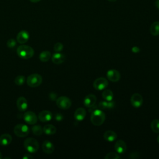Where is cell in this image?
Segmentation results:
<instances>
[{"instance_id": "obj_1", "label": "cell", "mask_w": 159, "mask_h": 159, "mask_svg": "<svg viewBox=\"0 0 159 159\" xmlns=\"http://www.w3.org/2000/svg\"><path fill=\"white\" fill-rule=\"evenodd\" d=\"M106 119V115L101 109H96L93 111L91 115V122L96 126L101 125Z\"/></svg>"}, {"instance_id": "obj_27", "label": "cell", "mask_w": 159, "mask_h": 159, "mask_svg": "<svg viewBox=\"0 0 159 159\" xmlns=\"http://www.w3.org/2000/svg\"><path fill=\"white\" fill-rule=\"evenodd\" d=\"M32 133L35 135H41L43 133V129L40 125H35L32 127Z\"/></svg>"}, {"instance_id": "obj_39", "label": "cell", "mask_w": 159, "mask_h": 159, "mask_svg": "<svg viewBox=\"0 0 159 159\" xmlns=\"http://www.w3.org/2000/svg\"><path fill=\"white\" fill-rule=\"evenodd\" d=\"M109 1H110V2H115V1H116L117 0H108Z\"/></svg>"}, {"instance_id": "obj_18", "label": "cell", "mask_w": 159, "mask_h": 159, "mask_svg": "<svg viewBox=\"0 0 159 159\" xmlns=\"http://www.w3.org/2000/svg\"><path fill=\"white\" fill-rule=\"evenodd\" d=\"M86 114V110L83 107H79L75 111L74 113V117L76 120L81 121L84 119Z\"/></svg>"}, {"instance_id": "obj_4", "label": "cell", "mask_w": 159, "mask_h": 159, "mask_svg": "<svg viewBox=\"0 0 159 159\" xmlns=\"http://www.w3.org/2000/svg\"><path fill=\"white\" fill-rule=\"evenodd\" d=\"M42 82V77L40 75L34 73L29 75L27 78V84L29 86L35 88L39 86Z\"/></svg>"}, {"instance_id": "obj_36", "label": "cell", "mask_w": 159, "mask_h": 159, "mask_svg": "<svg viewBox=\"0 0 159 159\" xmlns=\"http://www.w3.org/2000/svg\"><path fill=\"white\" fill-rule=\"evenodd\" d=\"M132 51L134 52V53H138L140 52V48L138 47H133L132 48Z\"/></svg>"}, {"instance_id": "obj_29", "label": "cell", "mask_w": 159, "mask_h": 159, "mask_svg": "<svg viewBox=\"0 0 159 159\" xmlns=\"http://www.w3.org/2000/svg\"><path fill=\"white\" fill-rule=\"evenodd\" d=\"M104 158L105 159H119V158H120V157L117 153L110 152L106 154V155L104 157Z\"/></svg>"}, {"instance_id": "obj_21", "label": "cell", "mask_w": 159, "mask_h": 159, "mask_svg": "<svg viewBox=\"0 0 159 159\" xmlns=\"http://www.w3.org/2000/svg\"><path fill=\"white\" fill-rule=\"evenodd\" d=\"M114 106V102L112 101H101L99 103L98 107L100 109L102 110V109H112Z\"/></svg>"}, {"instance_id": "obj_7", "label": "cell", "mask_w": 159, "mask_h": 159, "mask_svg": "<svg viewBox=\"0 0 159 159\" xmlns=\"http://www.w3.org/2000/svg\"><path fill=\"white\" fill-rule=\"evenodd\" d=\"M108 86V81L106 78L100 77L96 79L93 83V86L96 90L102 91L105 89Z\"/></svg>"}, {"instance_id": "obj_9", "label": "cell", "mask_w": 159, "mask_h": 159, "mask_svg": "<svg viewBox=\"0 0 159 159\" xmlns=\"http://www.w3.org/2000/svg\"><path fill=\"white\" fill-rule=\"evenodd\" d=\"M130 103L134 107H139L142 105L143 98L139 93H134L130 98Z\"/></svg>"}, {"instance_id": "obj_37", "label": "cell", "mask_w": 159, "mask_h": 159, "mask_svg": "<svg viewBox=\"0 0 159 159\" xmlns=\"http://www.w3.org/2000/svg\"><path fill=\"white\" fill-rule=\"evenodd\" d=\"M155 4V6L157 7V8H158L159 9V0H156Z\"/></svg>"}, {"instance_id": "obj_3", "label": "cell", "mask_w": 159, "mask_h": 159, "mask_svg": "<svg viewBox=\"0 0 159 159\" xmlns=\"http://www.w3.org/2000/svg\"><path fill=\"white\" fill-rule=\"evenodd\" d=\"M24 146L30 153H35L39 148V142L35 139L32 137L27 138L24 140Z\"/></svg>"}, {"instance_id": "obj_5", "label": "cell", "mask_w": 159, "mask_h": 159, "mask_svg": "<svg viewBox=\"0 0 159 159\" xmlns=\"http://www.w3.org/2000/svg\"><path fill=\"white\" fill-rule=\"evenodd\" d=\"M30 130L29 127L24 124H17L14 129V132L16 135L19 137H25L29 134Z\"/></svg>"}, {"instance_id": "obj_22", "label": "cell", "mask_w": 159, "mask_h": 159, "mask_svg": "<svg viewBox=\"0 0 159 159\" xmlns=\"http://www.w3.org/2000/svg\"><path fill=\"white\" fill-rule=\"evenodd\" d=\"M43 132L47 135H53L57 132L56 127L51 124H47L43 127Z\"/></svg>"}, {"instance_id": "obj_33", "label": "cell", "mask_w": 159, "mask_h": 159, "mask_svg": "<svg viewBox=\"0 0 159 159\" xmlns=\"http://www.w3.org/2000/svg\"><path fill=\"white\" fill-rule=\"evenodd\" d=\"M54 117L57 121H61L63 119V116L61 113H56Z\"/></svg>"}, {"instance_id": "obj_23", "label": "cell", "mask_w": 159, "mask_h": 159, "mask_svg": "<svg viewBox=\"0 0 159 159\" xmlns=\"http://www.w3.org/2000/svg\"><path fill=\"white\" fill-rule=\"evenodd\" d=\"M150 32L153 36L159 35V22H154L150 27Z\"/></svg>"}, {"instance_id": "obj_14", "label": "cell", "mask_w": 159, "mask_h": 159, "mask_svg": "<svg viewBox=\"0 0 159 159\" xmlns=\"http://www.w3.org/2000/svg\"><path fill=\"white\" fill-rule=\"evenodd\" d=\"M114 148L117 153L123 154L126 151L127 145L124 141L122 140H119L116 142L114 145Z\"/></svg>"}, {"instance_id": "obj_41", "label": "cell", "mask_w": 159, "mask_h": 159, "mask_svg": "<svg viewBox=\"0 0 159 159\" xmlns=\"http://www.w3.org/2000/svg\"><path fill=\"white\" fill-rule=\"evenodd\" d=\"M157 142L159 143V135L157 137Z\"/></svg>"}, {"instance_id": "obj_12", "label": "cell", "mask_w": 159, "mask_h": 159, "mask_svg": "<svg viewBox=\"0 0 159 159\" xmlns=\"http://www.w3.org/2000/svg\"><path fill=\"white\" fill-rule=\"evenodd\" d=\"M52 117L53 116L50 111L47 110H43L39 114L38 119L42 122H46L51 120Z\"/></svg>"}, {"instance_id": "obj_34", "label": "cell", "mask_w": 159, "mask_h": 159, "mask_svg": "<svg viewBox=\"0 0 159 159\" xmlns=\"http://www.w3.org/2000/svg\"><path fill=\"white\" fill-rule=\"evenodd\" d=\"M49 98L51 101H56L57 99V94L54 92H52L49 94Z\"/></svg>"}, {"instance_id": "obj_8", "label": "cell", "mask_w": 159, "mask_h": 159, "mask_svg": "<svg viewBox=\"0 0 159 159\" xmlns=\"http://www.w3.org/2000/svg\"><path fill=\"white\" fill-rule=\"evenodd\" d=\"M24 121L30 125H33L37 123L38 117L36 114L32 111H27L24 114Z\"/></svg>"}, {"instance_id": "obj_25", "label": "cell", "mask_w": 159, "mask_h": 159, "mask_svg": "<svg viewBox=\"0 0 159 159\" xmlns=\"http://www.w3.org/2000/svg\"><path fill=\"white\" fill-rule=\"evenodd\" d=\"M51 57V53L49 51H43L39 55V59L43 62L48 61Z\"/></svg>"}, {"instance_id": "obj_2", "label": "cell", "mask_w": 159, "mask_h": 159, "mask_svg": "<svg viewBox=\"0 0 159 159\" xmlns=\"http://www.w3.org/2000/svg\"><path fill=\"white\" fill-rule=\"evenodd\" d=\"M16 52L17 55L20 58L25 60L32 58L34 54V49L31 47L25 45H21L19 46Z\"/></svg>"}, {"instance_id": "obj_6", "label": "cell", "mask_w": 159, "mask_h": 159, "mask_svg": "<svg viewBox=\"0 0 159 159\" xmlns=\"http://www.w3.org/2000/svg\"><path fill=\"white\" fill-rule=\"evenodd\" d=\"M57 106L61 109H68L71 106V101L68 97L61 96L56 100Z\"/></svg>"}, {"instance_id": "obj_10", "label": "cell", "mask_w": 159, "mask_h": 159, "mask_svg": "<svg viewBox=\"0 0 159 159\" xmlns=\"http://www.w3.org/2000/svg\"><path fill=\"white\" fill-rule=\"evenodd\" d=\"M106 76L107 79L112 82H117L120 78V73L115 69H111L108 70L106 73Z\"/></svg>"}, {"instance_id": "obj_32", "label": "cell", "mask_w": 159, "mask_h": 159, "mask_svg": "<svg viewBox=\"0 0 159 159\" xmlns=\"http://www.w3.org/2000/svg\"><path fill=\"white\" fill-rule=\"evenodd\" d=\"M139 157H140V153L139 152H137V151L132 152L129 155V158H130L137 159V158H139Z\"/></svg>"}, {"instance_id": "obj_35", "label": "cell", "mask_w": 159, "mask_h": 159, "mask_svg": "<svg viewBox=\"0 0 159 159\" xmlns=\"http://www.w3.org/2000/svg\"><path fill=\"white\" fill-rule=\"evenodd\" d=\"M22 158H23V159H32V158H33V157H32L31 155H30V154L26 153V154H25V155L23 156Z\"/></svg>"}, {"instance_id": "obj_13", "label": "cell", "mask_w": 159, "mask_h": 159, "mask_svg": "<svg viewBox=\"0 0 159 159\" xmlns=\"http://www.w3.org/2000/svg\"><path fill=\"white\" fill-rule=\"evenodd\" d=\"M29 39V34L26 30H21L17 35V41L20 44L26 43Z\"/></svg>"}, {"instance_id": "obj_42", "label": "cell", "mask_w": 159, "mask_h": 159, "mask_svg": "<svg viewBox=\"0 0 159 159\" xmlns=\"http://www.w3.org/2000/svg\"><path fill=\"white\" fill-rule=\"evenodd\" d=\"M4 158H9V159H10V158H9V157H5Z\"/></svg>"}, {"instance_id": "obj_30", "label": "cell", "mask_w": 159, "mask_h": 159, "mask_svg": "<svg viewBox=\"0 0 159 159\" xmlns=\"http://www.w3.org/2000/svg\"><path fill=\"white\" fill-rule=\"evenodd\" d=\"M63 48V45L60 42H57L54 45L53 49L56 52H61Z\"/></svg>"}, {"instance_id": "obj_15", "label": "cell", "mask_w": 159, "mask_h": 159, "mask_svg": "<svg viewBox=\"0 0 159 159\" xmlns=\"http://www.w3.org/2000/svg\"><path fill=\"white\" fill-rule=\"evenodd\" d=\"M17 107L20 111H25L28 107L27 99L24 97H19L17 100Z\"/></svg>"}, {"instance_id": "obj_31", "label": "cell", "mask_w": 159, "mask_h": 159, "mask_svg": "<svg viewBox=\"0 0 159 159\" xmlns=\"http://www.w3.org/2000/svg\"><path fill=\"white\" fill-rule=\"evenodd\" d=\"M16 45V41L14 39H10L7 42V46L10 48H14Z\"/></svg>"}, {"instance_id": "obj_11", "label": "cell", "mask_w": 159, "mask_h": 159, "mask_svg": "<svg viewBox=\"0 0 159 159\" xmlns=\"http://www.w3.org/2000/svg\"><path fill=\"white\" fill-rule=\"evenodd\" d=\"M97 101V98L95 95L93 94H89L87 95L85 98L84 99V105L87 107H93Z\"/></svg>"}, {"instance_id": "obj_38", "label": "cell", "mask_w": 159, "mask_h": 159, "mask_svg": "<svg viewBox=\"0 0 159 159\" xmlns=\"http://www.w3.org/2000/svg\"><path fill=\"white\" fill-rule=\"evenodd\" d=\"M29 1H31L32 2H39L41 0H29Z\"/></svg>"}, {"instance_id": "obj_26", "label": "cell", "mask_w": 159, "mask_h": 159, "mask_svg": "<svg viewBox=\"0 0 159 159\" xmlns=\"http://www.w3.org/2000/svg\"><path fill=\"white\" fill-rule=\"evenodd\" d=\"M150 128L155 133H159V120L154 119L151 122Z\"/></svg>"}, {"instance_id": "obj_19", "label": "cell", "mask_w": 159, "mask_h": 159, "mask_svg": "<svg viewBox=\"0 0 159 159\" xmlns=\"http://www.w3.org/2000/svg\"><path fill=\"white\" fill-rule=\"evenodd\" d=\"M12 142V136L9 134H4L0 136V145L7 146Z\"/></svg>"}, {"instance_id": "obj_17", "label": "cell", "mask_w": 159, "mask_h": 159, "mask_svg": "<svg viewBox=\"0 0 159 159\" xmlns=\"http://www.w3.org/2000/svg\"><path fill=\"white\" fill-rule=\"evenodd\" d=\"M65 60V56L60 53L59 52H57L54 53L52 57V61L53 63L56 65H60L62 63H63Z\"/></svg>"}, {"instance_id": "obj_40", "label": "cell", "mask_w": 159, "mask_h": 159, "mask_svg": "<svg viewBox=\"0 0 159 159\" xmlns=\"http://www.w3.org/2000/svg\"><path fill=\"white\" fill-rule=\"evenodd\" d=\"M2 158V154H1V152H0V159H1Z\"/></svg>"}, {"instance_id": "obj_24", "label": "cell", "mask_w": 159, "mask_h": 159, "mask_svg": "<svg viewBox=\"0 0 159 159\" xmlns=\"http://www.w3.org/2000/svg\"><path fill=\"white\" fill-rule=\"evenodd\" d=\"M102 97L106 101H112L113 97H114L113 93L112 91L109 89H105L102 93Z\"/></svg>"}, {"instance_id": "obj_16", "label": "cell", "mask_w": 159, "mask_h": 159, "mask_svg": "<svg viewBox=\"0 0 159 159\" xmlns=\"http://www.w3.org/2000/svg\"><path fill=\"white\" fill-rule=\"evenodd\" d=\"M42 147L43 151L47 154L52 153L53 152L54 150H55V147H54L53 144L48 140H45L43 142Z\"/></svg>"}, {"instance_id": "obj_28", "label": "cell", "mask_w": 159, "mask_h": 159, "mask_svg": "<svg viewBox=\"0 0 159 159\" xmlns=\"http://www.w3.org/2000/svg\"><path fill=\"white\" fill-rule=\"evenodd\" d=\"M25 81V77L24 76L19 75L15 78L14 83L17 86H22V84H24Z\"/></svg>"}, {"instance_id": "obj_20", "label": "cell", "mask_w": 159, "mask_h": 159, "mask_svg": "<svg viewBox=\"0 0 159 159\" xmlns=\"http://www.w3.org/2000/svg\"><path fill=\"white\" fill-rule=\"evenodd\" d=\"M103 137L106 140H107L108 142H113L117 139V135L115 132L109 130L106 131L104 133Z\"/></svg>"}]
</instances>
